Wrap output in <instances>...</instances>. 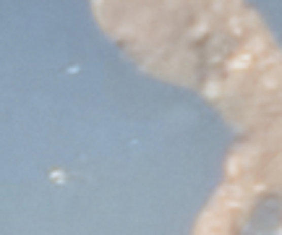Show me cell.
Wrapping results in <instances>:
<instances>
[{
    "mask_svg": "<svg viewBox=\"0 0 282 235\" xmlns=\"http://www.w3.org/2000/svg\"><path fill=\"white\" fill-rule=\"evenodd\" d=\"M230 227V217L225 212H217V209H204L201 217H199V230H206V232H225Z\"/></svg>",
    "mask_w": 282,
    "mask_h": 235,
    "instance_id": "obj_1",
    "label": "cell"
},
{
    "mask_svg": "<svg viewBox=\"0 0 282 235\" xmlns=\"http://www.w3.org/2000/svg\"><path fill=\"white\" fill-rule=\"evenodd\" d=\"M254 159H256V157L243 154V149H240V152H233L230 157H227V162H225V173L230 175V178H235V175H240L243 170H249V167L254 165Z\"/></svg>",
    "mask_w": 282,
    "mask_h": 235,
    "instance_id": "obj_2",
    "label": "cell"
},
{
    "mask_svg": "<svg viewBox=\"0 0 282 235\" xmlns=\"http://www.w3.org/2000/svg\"><path fill=\"white\" fill-rule=\"evenodd\" d=\"M256 86H259V92H274V89H279L282 86V65L267 71V74H261Z\"/></svg>",
    "mask_w": 282,
    "mask_h": 235,
    "instance_id": "obj_3",
    "label": "cell"
},
{
    "mask_svg": "<svg viewBox=\"0 0 282 235\" xmlns=\"http://www.w3.org/2000/svg\"><path fill=\"white\" fill-rule=\"evenodd\" d=\"M251 65H254V55H251V52H245V50L227 60V71H230V74H243V71H249Z\"/></svg>",
    "mask_w": 282,
    "mask_h": 235,
    "instance_id": "obj_4",
    "label": "cell"
},
{
    "mask_svg": "<svg viewBox=\"0 0 282 235\" xmlns=\"http://www.w3.org/2000/svg\"><path fill=\"white\" fill-rule=\"evenodd\" d=\"M267 50H269V40L264 31L254 34V37L245 42V52H251V55H267Z\"/></svg>",
    "mask_w": 282,
    "mask_h": 235,
    "instance_id": "obj_5",
    "label": "cell"
},
{
    "mask_svg": "<svg viewBox=\"0 0 282 235\" xmlns=\"http://www.w3.org/2000/svg\"><path fill=\"white\" fill-rule=\"evenodd\" d=\"M254 65L261 71V74H267V71H272V68H279V65H282V50H274V52H267V55H261Z\"/></svg>",
    "mask_w": 282,
    "mask_h": 235,
    "instance_id": "obj_6",
    "label": "cell"
},
{
    "mask_svg": "<svg viewBox=\"0 0 282 235\" xmlns=\"http://www.w3.org/2000/svg\"><path fill=\"white\" fill-rule=\"evenodd\" d=\"M220 196L222 198H249V191H245L240 183H227L220 188Z\"/></svg>",
    "mask_w": 282,
    "mask_h": 235,
    "instance_id": "obj_7",
    "label": "cell"
},
{
    "mask_svg": "<svg viewBox=\"0 0 282 235\" xmlns=\"http://www.w3.org/2000/svg\"><path fill=\"white\" fill-rule=\"evenodd\" d=\"M220 94H225V92H222V84L215 81V79L206 81V86H204V97H206V99H217Z\"/></svg>",
    "mask_w": 282,
    "mask_h": 235,
    "instance_id": "obj_8",
    "label": "cell"
},
{
    "mask_svg": "<svg viewBox=\"0 0 282 235\" xmlns=\"http://www.w3.org/2000/svg\"><path fill=\"white\" fill-rule=\"evenodd\" d=\"M222 207L225 212H230V209H249V198H222Z\"/></svg>",
    "mask_w": 282,
    "mask_h": 235,
    "instance_id": "obj_9",
    "label": "cell"
},
{
    "mask_svg": "<svg viewBox=\"0 0 282 235\" xmlns=\"http://www.w3.org/2000/svg\"><path fill=\"white\" fill-rule=\"evenodd\" d=\"M245 21H249V16H245V19H243V16H233V19L227 21V24H230V31H233V34H240Z\"/></svg>",
    "mask_w": 282,
    "mask_h": 235,
    "instance_id": "obj_10",
    "label": "cell"
},
{
    "mask_svg": "<svg viewBox=\"0 0 282 235\" xmlns=\"http://www.w3.org/2000/svg\"><path fill=\"white\" fill-rule=\"evenodd\" d=\"M52 180H65V175L60 170H55V173H52Z\"/></svg>",
    "mask_w": 282,
    "mask_h": 235,
    "instance_id": "obj_11",
    "label": "cell"
},
{
    "mask_svg": "<svg viewBox=\"0 0 282 235\" xmlns=\"http://www.w3.org/2000/svg\"><path fill=\"white\" fill-rule=\"evenodd\" d=\"M199 235H225V232H206V230H199Z\"/></svg>",
    "mask_w": 282,
    "mask_h": 235,
    "instance_id": "obj_12",
    "label": "cell"
}]
</instances>
